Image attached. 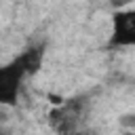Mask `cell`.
<instances>
[{"mask_svg":"<svg viewBox=\"0 0 135 135\" xmlns=\"http://www.w3.org/2000/svg\"><path fill=\"white\" fill-rule=\"evenodd\" d=\"M23 68L19 65V61H13L11 65L0 68V103H15L17 95H19V84L23 78Z\"/></svg>","mask_w":135,"mask_h":135,"instance_id":"1","label":"cell"},{"mask_svg":"<svg viewBox=\"0 0 135 135\" xmlns=\"http://www.w3.org/2000/svg\"><path fill=\"white\" fill-rule=\"evenodd\" d=\"M135 42V15L131 11L127 13H116L114 15V36L112 44L116 46H129Z\"/></svg>","mask_w":135,"mask_h":135,"instance_id":"2","label":"cell"},{"mask_svg":"<svg viewBox=\"0 0 135 135\" xmlns=\"http://www.w3.org/2000/svg\"><path fill=\"white\" fill-rule=\"evenodd\" d=\"M17 61H19V65L23 68L25 74H27V72H36V70L40 68V61H42V51H40V49H30V51H25L23 55H19Z\"/></svg>","mask_w":135,"mask_h":135,"instance_id":"3","label":"cell"},{"mask_svg":"<svg viewBox=\"0 0 135 135\" xmlns=\"http://www.w3.org/2000/svg\"><path fill=\"white\" fill-rule=\"evenodd\" d=\"M127 2H131V0H114V6H124Z\"/></svg>","mask_w":135,"mask_h":135,"instance_id":"4","label":"cell"}]
</instances>
